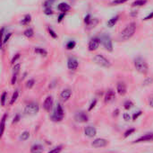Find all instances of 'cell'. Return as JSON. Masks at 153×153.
Here are the masks:
<instances>
[{
  "mask_svg": "<svg viewBox=\"0 0 153 153\" xmlns=\"http://www.w3.org/2000/svg\"><path fill=\"white\" fill-rule=\"evenodd\" d=\"M153 18V12H152L151 14H149L146 17H144V21H148V20H150V19H152Z\"/></svg>",
  "mask_w": 153,
  "mask_h": 153,
  "instance_id": "obj_45",
  "label": "cell"
},
{
  "mask_svg": "<svg viewBox=\"0 0 153 153\" xmlns=\"http://www.w3.org/2000/svg\"><path fill=\"white\" fill-rule=\"evenodd\" d=\"M50 1H52V2H53V1H55V0H50Z\"/></svg>",
  "mask_w": 153,
  "mask_h": 153,
  "instance_id": "obj_50",
  "label": "cell"
},
{
  "mask_svg": "<svg viewBox=\"0 0 153 153\" xmlns=\"http://www.w3.org/2000/svg\"><path fill=\"white\" fill-rule=\"evenodd\" d=\"M20 57H21V54H20V53H16V54L13 56V58L12 59V60H11V64H12V65H13V64H14V63L19 60V59H20Z\"/></svg>",
  "mask_w": 153,
  "mask_h": 153,
  "instance_id": "obj_39",
  "label": "cell"
},
{
  "mask_svg": "<svg viewBox=\"0 0 153 153\" xmlns=\"http://www.w3.org/2000/svg\"><path fill=\"white\" fill-rule=\"evenodd\" d=\"M6 98H7V92L6 91H4L2 93V96H1V105H2V106H5Z\"/></svg>",
  "mask_w": 153,
  "mask_h": 153,
  "instance_id": "obj_30",
  "label": "cell"
},
{
  "mask_svg": "<svg viewBox=\"0 0 153 153\" xmlns=\"http://www.w3.org/2000/svg\"><path fill=\"white\" fill-rule=\"evenodd\" d=\"M44 13H45V14H47V15H52V14H54V12H53L51 6H49V7H44Z\"/></svg>",
  "mask_w": 153,
  "mask_h": 153,
  "instance_id": "obj_34",
  "label": "cell"
},
{
  "mask_svg": "<svg viewBox=\"0 0 153 153\" xmlns=\"http://www.w3.org/2000/svg\"><path fill=\"white\" fill-rule=\"evenodd\" d=\"M134 132H135V129H134V128H131V129L127 130V131L124 133V138H127L128 136H130L131 134H133Z\"/></svg>",
  "mask_w": 153,
  "mask_h": 153,
  "instance_id": "obj_37",
  "label": "cell"
},
{
  "mask_svg": "<svg viewBox=\"0 0 153 153\" xmlns=\"http://www.w3.org/2000/svg\"><path fill=\"white\" fill-rule=\"evenodd\" d=\"M128 0H114L112 3H111V5H122V4H125V3H126Z\"/></svg>",
  "mask_w": 153,
  "mask_h": 153,
  "instance_id": "obj_38",
  "label": "cell"
},
{
  "mask_svg": "<svg viewBox=\"0 0 153 153\" xmlns=\"http://www.w3.org/2000/svg\"><path fill=\"white\" fill-rule=\"evenodd\" d=\"M150 106H151L152 107H153V96L150 98Z\"/></svg>",
  "mask_w": 153,
  "mask_h": 153,
  "instance_id": "obj_49",
  "label": "cell"
},
{
  "mask_svg": "<svg viewBox=\"0 0 153 153\" xmlns=\"http://www.w3.org/2000/svg\"><path fill=\"white\" fill-rule=\"evenodd\" d=\"M29 138H30V133H29L28 131L23 132V133L21 134V136H20V140H21V141H22V142L27 141Z\"/></svg>",
  "mask_w": 153,
  "mask_h": 153,
  "instance_id": "obj_26",
  "label": "cell"
},
{
  "mask_svg": "<svg viewBox=\"0 0 153 153\" xmlns=\"http://www.w3.org/2000/svg\"><path fill=\"white\" fill-rule=\"evenodd\" d=\"M153 141V133H147L144 134L138 139H136L133 143H140V142H152Z\"/></svg>",
  "mask_w": 153,
  "mask_h": 153,
  "instance_id": "obj_13",
  "label": "cell"
},
{
  "mask_svg": "<svg viewBox=\"0 0 153 153\" xmlns=\"http://www.w3.org/2000/svg\"><path fill=\"white\" fill-rule=\"evenodd\" d=\"M54 104V99L51 96H48L46 97V99L43 102V109L47 112H50Z\"/></svg>",
  "mask_w": 153,
  "mask_h": 153,
  "instance_id": "obj_9",
  "label": "cell"
},
{
  "mask_svg": "<svg viewBox=\"0 0 153 153\" xmlns=\"http://www.w3.org/2000/svg\"><path fill=\"white\" fill-rule=\"evenodd\" d=\"M79 67L78 60L74 57H69L67 60V68L70 70H76Z\"/></svg>",
  "mask_w": 153,
  "mask_h": 153,
  "instance_id": "obj_11",
  "label": "cell"
},
{
  "mask_svg": "<svg viewBox=\"0 0 153 153\" xmlns=\"http://www.w3.org/2000/svg\"><path fill=\"white\" fill-rule=\"evenodd\" d=\"M44 151V148L41 144L36 143L30 147V153H42Z\"/></svg>",
  "mask_w": 153,
  "mask_h": 153,
  "instance_id": "obj_18",
  "label": "cell"
},
{
  "mask_svg": "<svg viewBox=\"0 0 153 153\" xmlns=\"http://www.w3.org/2000/svg\"><path fill=\"white\" fill-rule=\"evenodd\" d=\"M20 69H21V64L18 63V64H14L13 68V74H17L20 72Z\"/></svg>",
  "mask_w": 153,
  "mask_h": 153,
  "instance_id": "obj_31",
  "label": "cell"
},
{
  "mask_svg": "<svg viewBox=\"0 0 153 153\" xmlns=\"http://www.w3.org/2000/svg\"><path fill=\"white\" fill-rule=\"evenodd\" d=\"M134 67L139 73L143 74V75L147 74L149 71L148 63L143 58H137L134 60Z\"/></svg>",
  "mask_w": 153,
  "mask_h": 153,
  "instance_id": "obj_2",
  "label": "cell"
},
{
  "mask_svg": "<svg viewBox=\"0 0 153 153\" xmlns=\"http://www.w3.org/2000/svg\"><path fill=\"white\" fill-rule=\"evenodd\" d=\"M63 150V146L62 145H59L57 147H55L54 149H52L50 151H48V153H60Z\"/></svg>",
  "mask_w": 153,
  "mask_h": 153,
  "instance_id": "obj_32",
  "label": "cell"
},
{
  "mask_svg": "<svg viewBox=\"0 0 153 153\" xmlns=\"http://www.w3.org/2000/svg\"><path fill=\"white\" fill-rule=\"evenodd\" d=\"M17 74H13V77H12V79H11V84L12 85H14L16 83V80H17Z\"/></svg>",
  "mask_w": 153,
  "mask_h": 153,
  "instance_id": "obj_43",
  "label": "cell"
},
{
  "mask_svg": "<svg viewBox=\"0 0 153 153\" xmlns=\"http://www.w3.org/2000/svg\"><path fill=\"white\" fill-rule=\"evenodd\" d=\"M39 106L37 103H30L28 104L24 110H23V113L25 115H28V116H32V115H35L39 113Z\"/></svg>",
  "mask_w": 153,
  "mask_h": 153,
  "instance_id": "obj_5",
  "label": "cell"
},
{
  "mask_svg": "<svg viewBox=\"0 0 153 153\" xmlns=\"http://www.w3.org/2000/svg\"><path fill=\"white\" fill-rule=\"evenodd\" d=\"M48 32H49V35L53 38V39H56L57 38V33L50 27H48Z\"/></svg>",
  "mask_w": 153,
  "mask_h": 153,
  "instance_id": "obj_36",
  "label": "cell"
},
{
  "mask_svg": "<svg viewBox=\"0 0 153 153\" xmlns=\"http://www.w3.org/2000/svg\"><path fill=\"white\" fill-rule=\"evenodd\" d=\"M23 35L27 38H31L34 35V31L32 28H28L23 32Z\"/></svg>",
  "mask_w": 153,
  "mask_h": 153,
  "instance_id": "obj_22",
  "label": "cell"
},
{
  "mask_svg": "<svg viewBox=\"0 0 153 153\" xmlns=\"http://www.w3.org/2000/svg\"><path fill=\"white\" fill-rule=\"evenodd\" d=\"M72 96V90L69 89V88H65L64 89L61 93H60V98L64 101V102H66L68 101Z\"/></svg>",
  "mask_w": 153,
  "mask_h": 153,
  "instance_id": "obj_14",
  "label": "cell"
},
{
  "mask_svg": "<svg viewBox=\"0 0 153 153\" xmlns=\"http://www.w3.org/2000/svg\"><path fill=\"white\" fill-rule=\"evenodd\" d=\"M100 44V39L95 37V38H93V39H91L90 41V42L88 44V49H89L90 51H94V50L99 49Z\"/></svg>",
  "mask_w": 153,
  "mask_h": 153,
  "instance_id": "obj_7",
  "label": "cell"
},
{
  "mask_svg": "<svg viewBox=\"0 0 153 153\" xmlns=\"http://www.w3.org/2000/svg\"><path fill=\"white\" fill-rule=\"evenodd\" d=\"M93 60L96 64H98L100 67L103 68H110L111 67V62L109 61V60H108L104 55L102 54H97L93 57Z\"/></svg>",
  "mask_w": 153,
  "mask_h": 153,
  "instance_id": "obj_4",
  "label": "cell"
},
{
  "mask_svg": "<svg viewBox=\"0 0 153 153\" xmlns=\"http://www.w3.org/2000/svg\"><path fill=\"white\" fill-rule=\"evenodd\" d=\"M117 91L120 96H125L127 92L126 85L124 82H118L117 84Z\"/></svg>",
  "mask_w": 153,
  "mask_h": 153,
  "instance_id": "obj_16",
  "label": "cell"
},
{
  "mask_svg": "<svg viewBox=\"0 0 153 153\" xmlns=\"http://www.w3.org/2000/svg\"><path fill=\"white\" fill-rule=\"evenodd\" d=\"M137 14H138V12H137V11H133V12L131 13V16H133V17L136 16Z\"/></svg>",
  "mask_w": 153,
  "mask_h": 153,
  "instance_id": "obj_48",
  "label": "cell"
},
{
  "mask_svg": "<svg viewBox=\"0 0 153 153\" xmlns=\"http://www.w3.org/2000/svg\"><path fill=\"white\" fill-rule=\"evenodd\" d=\"M64 117H65V111H64L62 106L60 104H57L54 110L53 115H51V120L53 122L58 123V122H61L64 119Z\"/></svg>",
  "mask_w": 153,
  "mask_h": 153,
  "instance_id": "obj_3",
  "label": "cell"
},
{
  "mask_svg": "<svg viewBox=\"0 0 153 153\" xmlns=\"http://www.w3.org/2000/svg\"><path fill=\"white\" fill-rule=\"evenodd\" d=\"M96 105H97V99H93V100L91 101L90 106H89V111H91V110L96 106Z\"/></svg>",
  "mask_w": 153,
  "mask_h": 153,
  "instance_id": "obj_40",
  "label": "cell"
},
{
  "mask_svg": "<svg viewBox=\"0 0 153 153\" xmlns=\"http://www.w3.org/2000/svg\"><path fill=\"white\" fill-rule=\"evenodd\" d=\"M34 84H35V80H34L33 78H30V79H29V80L27 81V83H26V87H27V88H31V87H33Z\"/></svg>",
  "mask_w": 153,
  "mask_h": 153,
  "instance_id": "obj_35",
  "label": "cell"
},
{
  "mask_svg": "<svg viewBox=\"0 0 153 153\" xmlns=\"http://www.w3.org/2000/svg\"><path fill=\"white\" fill-rule=\"evenodd\" d=\"M116 99V92L115 90L113 89H108L106 94H105V96H104V101L106 104H108V103H111L113 102L114 100Z\"/></svg>",
  "mask_w": 153,
  "mask_h": 153,
  "instance_id": "obj_12",
  "label": "cell"
},
{
  "mask_svg": "<svg viewBox=\"0 0 153 153\" xmlns=\"http://www.w3.org/2000/svg\"><path fill=\"white\" fill-rule=\"evenodd\" d=\"M136 32V23H130L121 32L120 37L123 41H127L131 39Z\"/></svg>",
  "mask_w": 153,
  "mask_h": 153,
  "instance_id": "obj_1",
  "label": "cell"
},
{
  "mask_svg": "<svg viewBox=\"0 0 153 153\" xmlns=\"http://www.w3.org/2000/svg\"><path fill=\"white\" fill-rule=\"evenodd\" d=\"M31 22V15L30 14H27L24 15V17L22 19V25H29V23Z\"/></svg>",
  "mask_w": 153,
  "mask_h": 153,
  "instance_id": "obj_20",
  "label": "cell"
},
{
  "mask_svg": "<svg viewBox=\"0 0 153 153\" xmlns=\"http://www.w3.org/2000/svg\"><path fill=\"white\" fill-rule=\"evenodd\" d=\"M84 134L89 138H93L97 134V130L93 126H87L84 129Z\"/></svg>",
  "mask_w": 153,
  "mask_h": 153,
  "instance_id": "obj_15",
  "label": "cell"
},
{
  "mask_svg": "<svg viewBox=\"0 0 153 153\" xmlns=\"http://www.w3.org/2000/svg\"><path fill=\"white\" fill-rule=\"evenodd\" d=\"M18 96H19V91H18V90H15V91L13 92V96H12V98H11V101H10V105H11V106L13 105V104L16 102Z\"/></svg>",
  "mask_w": 153,
  "mask_h": 153,
  "instance_id": "obj_25",
  "label": "cell"
},
{
  "mask_svg": "<svg viewBox=\"0 0 153 153\" xmlns=\"http://www.w3.org/2000/svg\"><path fill=\"white\" fill-rule=\"evenodd\" d=\"M147 4V0H135L132 3V6H143Z\"/></svg>",
  "mask_w": 153,
  "mask_h": 153,
  "instance_id": "obj_23",
  "label": "cell"
},
{
  "mask_svg": "<svg viewBox=\"0 0 153 153\" xmlns=\"http://www.w3.org/2000/svg\"><path fill=\"white\" fill-rule=\"evenodd\" d=\"M8 115L7 114H4L2 117V122H1V133L2 135L4 134V127H5V120L7 118Z\"/></svg>",
  "mask_w": 153,
  "mask_h": 153,
  "instance_id": "obj_24",
  "label": "cell"
},
{
  "mask_svg": "<svg viewBox=\"0 0 153 153\" xmlns=\"http://www.w3.org/2000/svg\"><path fill=\"white\" fill-rule=\"evenodd\" d=\"M11 36H12V32H8V33H6V34L4 35V37L2 39V48H3L4 45L9 41V39L11 38Z\"/></svg>",
  "mask_w": 153,
  "mask_h": 153,
  "instance_id": "obj_27",
  "label": "cell"
},
{
  "mask_svg": "<svg viewBox=\"0 0 153 153\" xmlns=\"http://www.w3.org/2000/svg\"><path fill=\"white\" fill-rule=\"evenodd\" d=\"M119 14H117V15H115V16H113L112 18H110L108 21V23H107V25L108 26V27H113V26H115V24L117 23V21H118V19H119Z\"/></svg>",
  "mask_w": 153,
  "mask_h": 153,
  "instance_id": "obj_19",
  "label": "cell"
},
{
  "mask_svg": "<svg viewBox=\"0 0 153 153\" xmlns=\"http://www.w3.org/2000/svg\"><path fill=\"white\" fill-rule=\"evenodd\" d=\"M133 106H134V103L131 100H127L124 104V107H125L126 110H130Z\"/></svg>",
  "mask_w": 153,
  "mask_h": 153,
  "instance_id": "obj_28",
  "label": "cell"
},
{
  "mask_svg": "<svg viewBox=\"0 0 153 153\" xmlns=\"http://www.w3.org/2000/svg\"><path fill=\"white\" fill-rule=\"evenodd\" d=\"M152 82V78H146L145 81H144L143 83H144V85H149V84H151Z\"/></svg>",
  "mask_w": 153,
  "mask_h": 153,
  "instance_id": "obj_47",
  "label": "cell"
},
{
  "mask_svg": "<svg viewBox=\"0 0 153 153\" xmlns=\"http://www.w3.org/2000/svg\"><path fill=\"white\" fill-rule=\"evenodd\" d=\"M19 120H20V115H15V117L13 118V124H16V123H18V122H19Z\"/></svg>",
  "mask_w": 153,
  "mask_h": 153,
  "instance_id": "obj_46",
  "label": "cell"
},
{
  "mask_svg": "<svg viewBox=\"0 0 153 153\" xmlns=\"http://www.w3.org/2000/svg\"><path fill=\"white\" fill-rule=\"evenodd\" d=\"M123 117H124V120L126 121V122H128V121L131 120V116H130V115L127 114V113H125V114L123 115Z\"/></svg>",
  "mask_w": 153,
  "mask_h": 153,
  "instance_id": "obj_44",
  "label": "cell"
},
{
  "mask_svg": "<svg viewBox=\"0 0 153 153\" xmlns=\"http://www.w3.org/2000/svg\"><path fill=\"white\" fill-rule=\"evenodd\" d=\"M74 120L77 123H87L89 121V116L85 112H78L74 115Z\"/></svg>",
  "mask_w": 153,
  "mask_h": 153,
  "instance_id": "obj_10",
  "label": "cell"
},
{
  "mask_svg": "<svg viewBox=\"0 0 153 153\" xmlns=\"http://www.w3.org/2000/svg\"><path fill=\"white\" fill-rule=\"evenodd\" d=\"M100 39V43L105 48V50H107L108 51H112L113 50V43H112L111 38L108 35L103 34Z\"/></svg>",
  "mask_w": 153,
  "mask_h": 153,
  "instance_id": "obj_6",
  "label": "cell"
},
{
  "mask_svg": "<svg viewBox=\"0 0 153 153\" xmlns=\"http://www.w3.org/2000/svg\"><path fill=\"white\" fill-rule=\"evenodd\" d=\"M142 114H143V112H142V111H138L137 113L134 114V115H133V117H132V118H133V121H135L136 119H138V117H139V116H141V115H142Z\"/></svg>",
  "mask_w": 153,
  "mask_h": 153,
  "instance_id": "obj_41",
  "label": "cell"
},
{
  "mask_svg": "<svg viewBox=\"0 0 153 153\" xmlns=\"http://www.w3.org/2000/svg\"><path fill=\"white\" fill-rule=\"evenodd\" d=\"M75 46H76V42L74 41H69L66 43V49L67 50H73L75 48Z\"/></svg>",
  "mask_w": 153,
  "mask_h": 153,
  "instance_id": "obj_29",
  "label": "cell"
},
{
  "mask_svg": "<svg viewBox=\"0 0 153 153\" xmlns=\"http://www.w3.org/2000/svg\"><path fill=\"white\" fill-rule=\"evenodd\" d=\"M108 144V142L106 139L103 138H98L95 139L92 142H91V146L93 148H104Z\"/></svg>",
  "mask_w": 153,
  "mask_h": 153,
  "instance_id": "obj_8",
  "label": "cell"
},
{
  "mask_svg": "<svg viewBox=\"0 0 153 153\" xmlns=\"http://www.w3.org/2000/svg\"><path fill=\"white\" fill-rule=\"evenodd\" d=\"M91 22H92V19H91V14H87L85 15V17H84V23H85L87 25H90Z\"/></svg>",
  "mask_w": 153,
  "mask_h": 153,
  "instance_id": "obj_33",
  "label": "cell"
},
{
  "mask_svg": "<svg viewBox=\"0 0 153 153\" xmlns=\"http://www.w3.org/2000/svg\"><path fill=\"white\" fill-rule=\"evenodd\" d=\"M66 13H61L59 15H58V18H57V22L58 23H61L64 19H65V16Z\"/></svg>",
  "mask_w": 153,
  "mask_h": 153,
  "instance_id": "obj_42",
  "label": "cell"
},
{
  "mask_svg": "<svg viewBox=\"0 0 153 153\" xmlns=\"http://www.w3.org/2000/svg\"><path fill=\"white\" fill-rule=\"evenodd\" d=\"M34 52L37 53V54H39L41 56H44V57H47L48 56V51L43 49V48H40V47H37L34 49Z\"/></svg>",
  "mask_w": 153,
  "mask_h": 153,
  "instance_id": "obj_21",
  "label": "cell"
},
{
  "mask_svg": "<svg viewBox=\"0 0 153 153\" xmlns=\"http://www.w3.org/2000/svg\"><path fill=\"white\" fill-rule=\"evenodd\" d=\"M57 9H58L61 13H66V12H68V11L71 9V6H70V5H68L67 3L62 2V3H60V4L57 5Z\"/></svg>",
  "mask_w": 153,
  "mask_h": 153,
  "instance_id": "obj_17",
  "label": "cell"
}]
</instances>
